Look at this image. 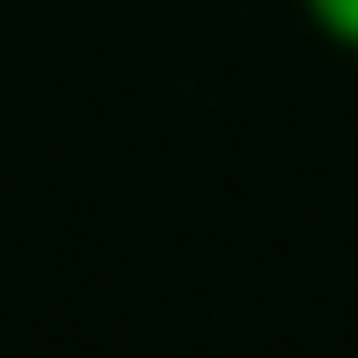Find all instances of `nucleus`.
I'll list each match as a JSON object with an SVG mask.
<instances>
[{
	"instance_id": "nucleus-1",
	"label": "nucleus",
	"mask_w": 358,
	"mask_h": 358,
	"mask_svg": "<svg viewBox=\"0 0 358 358\" xmlns=\"http://www.w3.org/2000/svg\"><path fill=\"white\" fill-rule=\"evenodd\" d=\"M302 15L316 22L323 43H337V50L358 57V0H302Z\"/></svg>"
}]
</instances>
